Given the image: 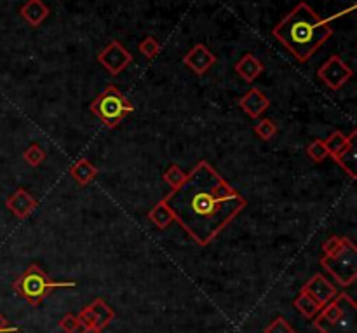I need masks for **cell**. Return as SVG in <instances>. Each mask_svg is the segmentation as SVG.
Returning a JSON list of instances; mask_svg holds the SVG:
<instances>
[{"label":"cell","mask_w":357,"mask_h":333,"mask_svg":"<svg viewBox=\"0 0 357 333\" xmlns=\"http://www.w3.org/2000/svg\"><path fill=\"white\" fill-rule=\"evenodd\" d=\"M176 222L199 246H207L247 206L246 197L234 189L207 161L186 173L178 189L164 197Z\"/></svg>","instance_id":"cell-1"},{"label":"cell","mask_w":357,"mask_h":333,"mask_svg":"<svg viewBox=\"0 0 357 333\" xmlns=\"http://www.w3.org/2000/svg\"><path fill=\"white\" fill-rule=\"evenodd\" d=\"M272 35L293 54L295 60L307 63L331 39L333 28L328 18H322L307 2H300L274 26Z\"/></svg>","instance_id":"cell-2"},{"label":"cell","mask_w":357,"mask_h":333,"mask_svg":"<svg viewBox=\"0 0 357 333\" xmlns=\"http://www.w3.org/2000/svg\"><path fill=\"white\" fill-rule=\"evenodd\" d=\"M319 333H357V304L347 293L329 300L312 321Z\"/></svg>","instance_id":"cell-3"},{"label":"cell","mask_w":357,"mask_h":333,"mask_svg":"<svg viewBox=\"0 0 357 333\" xmlns=\"http://www.w3.org/2000/svg\"><path fill=\"white\" fill-rule=\"evenodd\" d=\"M77 281H53L42 269L40 265L30 264L28 269L12 283L16 293L25 298L32 307H37L44 302V298L54 290L60 288H76Z\"/></svg>","instance_id":"cell-4"},{"label":"cell","mask_w":357,"mask_h":333,"mask_svg":"<svg viewBox=\"0 0 357 333\" xmlns=\"http://www.w3.org/2000/svg\"><path fill=\"white\" fill-rule=\"evenodd\" d=\"M319 264L340 287H350L357 280V246L343 237V243L335 253L321 255Z\"/></svg>","instance_id":"cell-5"},{"label":"cell","mask_w":357,"mask_h":333,"mask_svg":"<svg viewBox=\"0 0 357 333\" xmlns=\"http://www.w3.org/2000/svg\"><path fill=\"white\" fill-rule=\"evenodd\" d=\"M91 112L103 122L107 128L114 129L128 117L131 112H134V105L121 93L115 86H108L103 93L96 96V100L91 103Z\"/></svg>","instance_id":"cell-6"},{"label":"cell","mask_w":357,"mask_h":333,"mask_svg":"<svg viewBox=\"0 0 357 333\" xmlns=\"http://www.w3.org/2000/svg\"><path fill=\"white\" fill-rule=\"evenodd\" d=\"M354 70L350 69L349 65L338 56V54H333L329 56V60L324 65H321V69L317 70V77L322 80L328 89L338 91L352 79Z\"/></svg>","instance_id":"cell-7"},{"label":"cell","mask_w":357,"mask_h":333,"mask_svg":"<svg viewBox=\"0 0 357 333\" xmlns=\"http://www.w3.org/2000/svg\"><path fill=\"white\" fill-rule=\"evenodd\" d=\"M98 61L100 65L107 70L110 76H119L121 72H124L128 69V65L132 61L131 53L124 47V44H121L119 40H112L100 54H98Z\"/></svg>","instance_id":"cell-8"},{"label":"cell","mask_w":357,"mask_h":333,"mask_svg":"<svg viewBox=\"0 0 357 333\" xmlns=\"http://www.w3.org/2000/svg\"><path fill=\"white\" fill-rule=\"evenodd\" d=\"M302 291H305L308 297L314 298L321 307H324L329 300H333V298L338 295L336 287L324 276V274H314V276L302 287Z\"/></svg>","instance_id":"cell-9"},{"label":"cell","mask_w":357,"mask_h":333,"mask_svg":"<svg viewBox=\"0 0 357 333\" xmlns=\"http://www.w3.org/2000/svg\"><path fill=\"white\" fill-rule=\"evenodd\" d=\"M37 206H39V201H37L28 190L23 189V187L15 190V192L6 199V208L19 220L28 219V216L35 212Z\"/></svg>","instance_id":"cell-10"},{"label":"cell","mask_w":357,"mask_h":333,"mask_svg":"<svg viewBox=\"0 0 357 333\" xmlns=\"http://www.w3.org/2000/svg\"><path fill=\"white\" fill-rule=\"evenodd\" d=\"M183 63H185L186 69L192 70L195 76H204V74L216 63V56H214L204 44H195V46L183 56Z\"/></svg>","instance_id":"cell-11"},{"label":"cell","mask_w":357,"mask_h":333,"mask_svg":"<svg viewBox=\"0 0 357 333\" xmlns=\"http://www.w3.org/2000/svg\"><path fill=\"white\" fill-rule=\"evenodd\" d=\"M239 107L243 108V112H246L251 119H260V115L270 107V100H268L267 94H265L263 91H260L258 87H251V89L239 100Z\"/></svg>","instance_id":"cell-12"},{"label":"cell","mask_w":357,"mask_h":333,"mask_svg":"<svg viewBox=\"0 0 357 333\" xmlns=\"http://www.w3.org/2000/svg\"><path fill=\"white\" fill-rule=\"evenodd\" d=\"M51 15V9L44 4V0H26L25 4L19 8V16L28 23L32 28L42 25Z\"/></svg>","instance_id":"cell-13"},{"label":"cell","mask_w":357,"mask_h":333,"mask_svg":"<svg viewBox=\"0 0 357 333\" xmlns=\"http://www.w3.org/2000/svg\"><path fill=\"white\" fill-rule=\"evenodd\" d=\"M234 70H236L237 76H239L241 79H244L246 83H253L256 77L261 76L265 67L253 53H246L244 56L239 58V61L236 63Z\"/></svg>","instance_id":"cell-14"},{"label":"cell","mask_w":357,"mask_h":333,"mask_svg":"<svg viewBox=\"0 0 357 333\" xmlns=\"http://www.w3.org/2000/svg\"><path fill=\"white\" fill-rule=\"evenodd\" d=\"M357 138V137H356ZM356 138L347 144V147L343 148L342 152H338L336 155H333V159L336 161V164L350 176V180L357 178V171H356V164H357V147H356Z\"/></svg>","instance_id":"cell-15"},{"label":"cell","mask_w":357,"mask_h":333,"mask_svg":"<svg viewBox=\"0 0 357 333\" xmlns=\"http://www.w3.org/2000/svg\"><path fill=\"white\" fill-rule=\"evenodd\" d=\"M98 173L100 171H98L96 166L87 161V159H79V161H76L70 166V176L82 187L89 185L96 178Z\"/></svg>","instance_id":"cell-16"},{"label":"cell","mask_w":357,"mask_h":333,"mask_svg":"<svg viewBox=\"0 0 357 333\" xmlns=\"http://www.w3.org/2000/svg\"><path fill=\"white\" fill-rule=\"evenodd\" d=\"M91 312L94 316V325L100 330H105L115 318V311L112 309V305H108L103 298H94L89 304Z\"/></svg>","instance_id":"cell-17"},{"label":"cell","mask_w":357,"mask_h":333,"mask_svg":"<svg viewBox=\"0 0 357 333\" xmlns=\"http://www.w3.org/2000/svg\"><path fill=\"white\" fill-rule=\"evenodd\" d=\"M148 220H150L157 229H168V227L175 222V216H173V212L169 210L166 199L159 201L157 205L148 212Z\"/></svg>","instance_id":"cell-18"},{"label":"cell","mask_w":357,"mask_h":333,"mask_svg":"<svg viewBox=\"0 0 357 333\" xmlns=\"http://www.w3.org/2000/svg\"><path fill=\"white\" fill-rule=\"evenodd\" d=\"M356 137H357L356 129L350 131V135H343L342 131H333L326 140H322V144H324L326 151H328V155H331L333 157V155H336L338 152H342L343 148L347 147V144Z\"/></svg>","instance_id":"cell-19"},{"label":"cell","mask_w":357,"mask_h":333,"mask_svg":"<svg viewBox=\"0 0 357 333\" xmlns=\"http://www.w3.org/2000/svg\"><path fill=\"white\" fill-rule=\"evenodd\" d=\"M293 305H295V309H297V311L307 319H314L315 314H317V312L322 309L321 305L314 300V298L308 297V295L302 290H300V293H298V297L293 300Z\"/></svg>","instance_id":"cell-20"},{"label":"cell","mask_w":357,"mask_h":333,"mask_svg":"<svg viewBox=\"0 0 357 333\" xmlns=\"http://www.w3.org/2000/svg\"><path fill=\"white\" fill-rule=\"evenodd\" d=\"M47 154L39 144H32L25 152H23V159H25L26 164H30L32 168H39L44 161H46Z\"/></svg>","instance_id":"cell-21"},{"label":"cell","mask_w":357,"mask_h":333,"mask_svg":"<svg viewBox=\"0 0 357 333\" xmlns=\"http://www.w3.org/2000/svg\"><path fill=\"white\" fill-rule=\"evenodd\" d=\"M253 131L260 140L268 142L277 135V124H275L274 121H270V119H261V121L254 126Z\"/></svg>","instance_id":"cell-22"},{"label":"cell","mask_w":357,"mask_h":333,"mask_svg":"<svg viewBox=\"0 0 357 333\" xmlns=\"http://www.w3.org/2000/svg\"><path fill=\"white\" fill-rule=\"evenodd\" d=\"M162 178H164V182L168 183L169 187H171V190H175V189H178V187L182 185L183 182H185L186 173L183 171V169L180 168V166L171 164V166H169V168L164 171V175H162Z\"/></svg>","instance_id":"cell-23"},{"label":"cell","mask_w":357,"mask_h":333,"mask_svg":"<svg viewBox=\"0 0 357 333\" xmlns=\"http://www.w3.org/2000/svg\"><path fill=\"white\" fill-rule=\"evenodd\" d=\"M263 333H295V328L284 316H277L265 326Z\"/></svg>","instance_id":"cell-24"},{"label":"cell","mask_w":357,"mask_h":333,"mask_svg":"<svg viewBox=\"0 0 357 333\" xmlns=\"http://www.w3.org/2000/svg\"><path fill=\"white\" fill-rule=\"evenodd\" d=\"M138 49L143 56L148 58V60H152V58H155L159 53H161V44H159V40L155 39V37L148 35V37H145L141 42H139Z\"/></svg>","instance_id":"cell-25"},{"label":"cell","mask_w":357,"mask_h":333,"mask_svg":"<svg viewBox=\"0 0 357 333\" xmlns=\"http://www.w3.org/2000/svg\"><path fill=\"white\" fill-rule=\"evenodd\" d=\"M307 155L314 162H322V161H324V159L328 157V151H326V147H324V144H322V140H315V142H312V144H308Z\"/></svg>","instance_id":"cell-26"},{"label":"cell","mask_w":357,"mask_h":333,"mask_svg":"<svg viewBox=\"0 0 357 333\" xmlns=\"http://www.w3.org/2000/svg\"><path fill=\"white\" fill-rule=\"evenodd\" d=\"M58 326H60V328L63 330L64 333H76L77 330L80 328L79 319H77L76 314H71V312L64 314L63 318H61L60 321H58Z\"/></svg>","instance_id":"cell-27"},{"label":"cell","mask_w":357,"mask_h":333,"mask_svg":"<svg viewBox=\"0 0 357 333\" xmlns=\"http://www.w3.org/2000/svg\"><path fill=\"white\" fill-rule=\"evenodd\" d=\"M77 319H79L80 328H84V326H93L94 325V316H93V312H91L89 305H86V307H84L82 311L79 312ZM94 326H96V325H94Z\"/></svg>","instance_id":"cell-28"},{"label":"cell","mask_w":357,"mask_h":333,"mask_svg":"<svg viewBox=\"0 0 357 333\" xmlns=\"http://www.w3.org/2000/svg\"><path fill=\"white\" fill-rule=\"evenodd\" d=\"M19 326L12 325L11 321H8L4 314H0V333H18Z\"/></svg>","instance_id":"cell-29"},{"label":"cell","mask_w":357,"mask_h":333,"mask_svg":"<svg viewBox=\"0 0 357 333\" xmlns=\"http://www.w3.org/2000/svg\"><path fill=\"white\" fill-rule=\"evenodd\" d=\"M80 333H103V330H100L98 326L93 325V326H84Z\"/></svg>","instance_id":"cell-30"}]
</instances>
